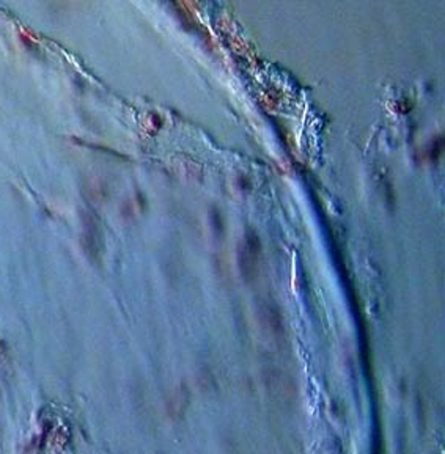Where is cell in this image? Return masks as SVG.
Masks as SVG:
<instances>
[{
  "mask_svg": "<svg viewBox=\"0 0 445 454\" xmlns=\"http://www.w3.org/2000/svg\"><path fill=\"white\" fill-rule=\"evenodd\" d=\"M8 354V349H7V345L4 341H0V357H5V355Z\"/></svg>",
  "mask_w": 445,
  "mask_h": 454,
  "instance_id": "obj_1",
  "label": "cell"
}]
</instances>
